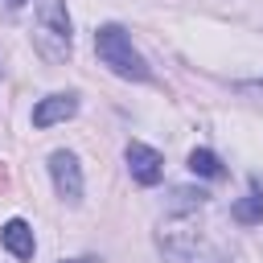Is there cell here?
Returning a JSON list of instances; mask_svg holds the SVG:
<instances>
[{"mask_svg": "<svg viewBox=\"0 0 263 263\" xmlns=\"http://www.w3.org/2000/svg\"><path fill=\"white\" fill-rule=\"evenodd\" d=\"M0 242H4V251L16 255V259H33V251H37L33 226H29L25 218H8V222L0 226Z\"/></svg>", "mask_w": 263, "mask_h": 263, "instance_id": "cell-7", "label": "cell"}, {"mask_svg": "<svg viewBox=\"0 0 263 263\" xmlns=\"http://www.w3.org/2000/svg\"><path fill=\"white\" fill-rule=\"evenodd\" d=\"M123 160H127V173H132L140 185H156V181L164 177V156H160L156 148L140 144V140H132V144L123 148Z\"/></svg>", "mask_w": 263, "mask_h": 263, "instance_id": "cell-5", "label": "cell"}, {"mask_svg": "<svg viewBox=\"0 0 263 263\" xmlns=\"http://www.w3.org/2000/svg\"><path fill=\"white\" fill-rule=\"evenodd\" d=\"M238 90H242V95H255V99H263V78H255V82H238Z\"/></svg>", "mask_w": 263, "mask_h": 263, "instance_id": "cell-10", "label": "cell"}, {"mask_svg": "<svg viewBox=\"0 0 263 263\" xmlns=\"http://www.w3.org/2000/svg\"><path fill=\"white\" fill-rule=\"evenodd\" d=\"M234 222H242V226H263V185L251 177V185H247V193L234 201Z\"/></svg>", "mask_w": 263, "mask_h": 263, "instance_id": "cell-8", "label": "cell"}, {"mask_svg": "<svg viewBox=\"0 0 263 263\" xmlns=\"http://www.w3.org/2000/svg\"><path fill=\"white\" fill-rule=\"evenodd\" d=\"M4 4H8L12 12H16V8H25V0H4Z\"/></svg>", "mask_w": 263, "mask_h": 263, "instance_id": "cell-11", "label": "cell"}, {"mask_svg": "<svg viewBox=\"0 0 263 263\" xmlns=\"http://www.w3.org/2000/svg\"><path fill=\"white\" fill-rule=\"evenodd\" d=\"M74 111H78V95H74V90H53V95H45V99L33 107V127L66 123V119H74Z\"/></svg>", "mask_w": 263, "mask_h": 263, "instance_id": "cell-6", "label": "cell"}, {"mask_svg": "<svg viewBox=\"0 0 263 263\" xmlns=\"http://www.w3.org/2000/svg\"><path fill=\"white\" fill-rule=\"evenodd\" d=\"M189 173H197V177H205V181H218L226 168H222L218 152H210V148H193V152H189Z\"/></svg>", "mask_w": 263, "mask_h": 263, "instance_id": "cell-9", "label": "cell"}, {"mask_svg": "<svg viewBox=\"0 0 263 263\" xmlns=\"http://www.w3.org/2000/svg\"><path fill=\"white\" fill-rule=\"evenodd\" d=\"M33 41H37L45 62H66L70 58L74 37H70L66 0H37V33H33Z\"/></svg>", "mask_w": 263, "mask_h": 263, "instance_id": "cell-2", "label": "cell"}, {"mask_svg": "<svg viewBox=\"0 0 263 263\" xmlns=\"http://www.w3.org/2000/svg\"><path fill=\"white\" fill-rule=\"evenodd\" d=\"M156 242H160V251H164V255H173V259L189 263V259H197V251H201V230H197V222H193V218H164V222H160Z\"/></svg>", "mask_w": 263, "mask_h": 263, "instance_id": "cell-3", "label": "cell"}, {"mask_svg": "<svg viewBox=\"0 0 263 263\" xmlns=\"http://www.w3.org/2000/svg\"><path fill=\"white\" fill-rule=\"evenodd\" d=\"M70 263H99V259H70Z\"/></svg>", "mask_w": 263, "mask_h": 263, "instance_id": "cell-12", "label": "cell"}, {"mask_svg": "<svg viewBox=\"0 0 263 263\" xmlns=\"http://www.w3.org/2000/svg\"><path fill=\"white\" fill-rule=\"evenodd\" d=\"M95 53H99V62H103L111 74H119V78H127V82H144V78H148V62H144V53L132 45V37H127L123 25H99V29H95Z\"/></svg>", "mask_w": 263, "mask_h": 263, "instance_id": "cell-1", "label": "cell"}, {"mask_svg": "<svg viewBox=\"0 0 263 263\" xmlns=\"http://www.w3.org/2000/svg\"><path fill=\"white\" fill-rule=\"evenodd\" d=\"M49 177H53V189H58V197L66 205H78L82 201V164H78L74 152H62L58 148L49 156Z\"/></svg>", "mask_w": 263, "mask_h": 263, "instance_id": "cell-4", "label": "cell"}]
</instances>
